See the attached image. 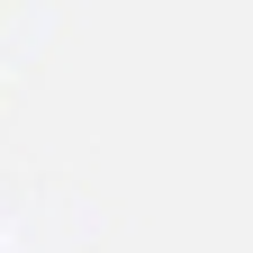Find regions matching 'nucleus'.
I'll list each match as a JSON object with an SVG mask.
<instances>
[]
</instances>
